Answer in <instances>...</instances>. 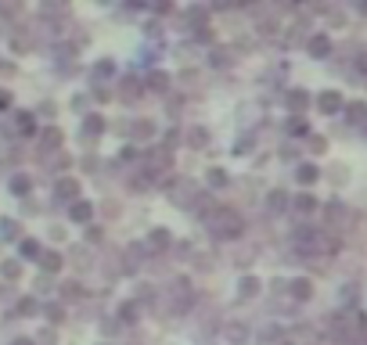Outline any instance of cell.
<instances>
[{
	"label": "cell",
	"mask_w": 367,
	"mask_h": 345,
	"mask_svg": "<svg viewBox=\"0 0 367 345\" xmlns=\"http://www.w3.org/2000/svg\"><path fill=\"white\" fill-rule=\"evenodd\" d=\"M349 112H353V119H364V115H367V108H364V104H353Z\"/></svg>",
	"instance_id": "cell-24"
},
{
	"label": "cell",
	"mask_w": 367,
	"mask_h": 345,
	"mask_svg": "<svg viewBox=\"0 0 367 345\" xmlns=\"http://www.w3.org/2000/svg\"><path fill=\"white\" fill-rule=\"evenodd\" d=\"M328 51H331V40H328V36H313V40H310V54L324 58Z\"/></svg>",
	"instance_id": "cell-5"
},
{
	"label": "cell",
	"mask_w": 367,
	"mask_h": 345,
	"mask_svg": "<svg viewBox=\"0 0 367 345\" xmlns=\"http://www.w3.org/2000/svg\"><path fill=\"white\" fill-rule=\"evenodd\" d=\"M187 140H191V147H205V144H209V133H205L202 126H194V130L187 133Z\"/></svg>",
	"instance_id": "cell-7"
},
{
	"label": "cell",
	"mask_w": 367,
	"mask_h": 345,
	"mask_svg": "<svg viewBox=\"0 0 367 345\" xmlns=\"http://www.w3.org/2000/svg\"><path fill=\"white\" fill-rule=\"evenodd\" d=\"M317 108H320V112H328V115H335V112H342V97L328 90V94H320V97H317Z\"/></svg>",
	"instance_id": "cell-3"
},
{
	"label": "cell",
	"mask_w": 367,
	"mask_h": 345,
	"mask_svg": "<svg viewBox=\"0 0 367 345\" xmlns=\"http://www.w3.org/2000/svg\"><path fill=\"white\" fill-rule=\"evenodd\" d=\"M14 345H33V342H29V338H18V342H14Z\"/></svg>",
	"instance_id": "cell-26"
},
{
	"label": "cell",
	"mask_w": 367,
	"mask_h": 345,
	"mask_svg": "<svg viewBox=\"0 0 367 345\" xmlns=\"http://www.w3.org/2000/svg\"><path fill=\"white\" fill-rule=\"evenodd\" d=\"M209 180H212V184H216V187H223V184H227V176H223L220 169H212V173H209Z\"/></svg>",
	"instance_id": "cell-22"
},
{
	"label": "cell",
	"mask_w": 367,
	"mask_h": 345,
	"mask_svg": "<svg viewBox=\"0 0 367 345\" xmlns=\"http://www.w3.org/2000/svg\"><path fill=\"white\" fill-rule=\"evenodd\" d=\"M61 266V256H54V252H47V256H43V270H58Z\"/></svg>",
	"instance_id": "cell-17"
},
{
	"label": "cell",
	"mask_w": 367,
	"mask_h": 345,
	"mask_svg": "<svg viewBox=\"0 0 367 345\" xmlns=\"http://www.w3.org/2000/svg\"><path fill=\"white\" fill-rule=\"evenodd\" d=\"M317 176H320V173H317V166H299V180H302V184H313Z\"/></svg>",
	"instance_id": "cell-11"
},
{
	"label": "cell",
	"mask_w": 367,
	"mask_h": 345,
	"mask_svg": "<svg viewBox=\"0 0 367 345\" xmlns=\"http://www.w3.org/2000/svg\"><path fill=\"white\" fill-rule=\"evenodd\" d=\"M292 291H295V298H310V280H295Z\"/></svg>",
	"instance_id": "cell-15"
},
{
	"label": "cell",
	"mask_w": 367,
	"mask_h": 345,
	"mask_svg": "<svg viewBox=\"0 0 367 345\" xmlns=\"http://www.w3.org/2000/svg\"><path fill=\"white\" fill-rule=\"evenodd\" d=\"M4 277H18V263H7L4 266Z\"/></svg>",
	"instance_id": "cell-23"
},
{
	"label": "cell",
	"mask_w": 367,
	"mask_h": 345,
	"mask_svg": "<svg viewBox=\"0 0 367 345\" xmlns=\"http://www.w3.org/2000/svg\"><path fill=\"white\" fill-rule=\"evenodd\" d=\"M7 104H11V97H7V94H0V108H7Z\"/></svg>",
	"instance_id": "cell-25"
},
{
	"label": "cell",
	"mask_w": 367,
	"mask_h": 345,
	"mask_svg": "<svg viewBox=\"0 0 367 345\" xmlns=\"http://www.w3.org/2000/svg\"><path fill=\"white\" fill-rule=\"evenodd\" d=\"M209 227H212V234H216L220 241H231V237L241 234V216L231 212V208H216V212L209 216Z\"/></svg>",
	"instance_id": "cell-1"
},
{
	"label": "cell",
	"mask_w": 367,
	"mask_h": 345,
	"mask_svg": "<svg viewBox=\"0 0 367 345\" xmlns=\"http://www.w3.org/2000/svg\"><path fill=\"white\" fill-rule=\"evenodd\" d=\"M11 191H14V194H25V191H29V176H14V180H11Z\"/></svg>",
	"instance_id": "cell-14"
},
{
	"label": "cell",
	"mask_w": 367,
	"mask_h": 345,
	"mask_svg": "<svg viewBox=\"0 0 367 345\" xmlns=\"http://www.w3.org/2000/svg\"><path fill=\"white\" fill-rule=\"evenodd\" d=\"M252 291H256V280L245 277V280H241V295H252Z\"/></svg>",
	"instance_id": "cell-21"
},
{
	"label": "cell",
	"mask_w": 367,
	"mask_h": 345,
	"mask_svg": "<svg viewBox=\"0 0 367 345\" xmlns=\"http://www.w3.org/2000/svg\"><path fill=\"white\" fill-rule=\"evenodd\" d=\"M292 241H295V248H299V252H310V256H313V252L324 248V234L313 230V227H299Z\"/></svg>",
	"instance_id": "cell-2"
},
{
	"label": "cell",
	"mask_w": 367,
	"mask_h": 345,
	"mask_svg": "<svg viewBox=\"0 0 367 345\" xmlns=\"http://www.w3.org/2000/svg\"><path fill=\"white\" fill-rule=\"evenodd\" d=\"M148 241H151V248H166V245H170V234H166V230H151Z\"/></svg>",
	"instance_id": "cell-10"
},
{
	"label": "cell",
	"mask_w": 367,
	"mask_h": 345,
	"mask_svg": "<svg viewBox=\"0 0 367 345\" xmlns=\"http://www.w3.org/2000/svg\"><path fill=\"white\" fill-rule=\"evenodd\" d=\"M292 108H295V112L306 108V94H299V90H295V94H292Z\"/></svg>",
	"instance_id": "cell-20"
},
{
	"label": "cell",
	"mask_w": 367,
	"mask_h": 345,
	"mask_svg": "<svg viewBox=\"0 0 367 345\" xmlns=\"http://www.w3.org/2000/svg\"><path fill=\"white\" fill-rule=\"evenodd\" d=\"M295 208H299V212H313V208H317V198H313V194H299V198H295Z\"/></svg>",
	"instance_id": "cell-9"
},
{
	"label": "cell",
	"mask_w": 367,
	"mask_h": 345,
	"mask_svg": "<svg viewBox=\"0 0 367 345\" xmlns=\"http://www.w3.org/2000/svg\"><path fill=\"white\" fill-rule=\"evenodd\" d=\"M148 83H151V90H166V83H170V79H166L162 72H151V76H148Z\"/></svg>",
	"instance_id": "cell-16"
},
{
	"label": "cell",
	"mask_w": 367,
	"mask_h": 345,
	"mask_svg": "<svg viewBox=\"0 0 367 345\" xmlns=\"http://www.w3.org/2000/svg\"><path fill=\"white\" fill-rule=\"evenodd\" d=\"M69 216H72L76 223H87L90 216H94V205H90V202H72V208H69Z\"/></svg>",
	"instance_id": "cell-4"
},
{
	"label": "cell",
	"mask_w": 367,
	"mask_h": 345,
	"mask_svg": "<svg viewBox=\"0 0 367 345\" xmlns=\"http://www.w3.org/2000/svg\"><path fill=\"white\" fill-rule=\"evenodd\" d=\"M14 126H18V133H33L36 130V119L29 112H18V119H14Z\"/></svg>",
	"instance_id": "cell-6"
},
{
	"label": "cell",
	"mask_w": 367,
	"mask_h": 345,
	"mask_svg": "<svg viewBox=\"0 0 367 345\" xmlns=\"http://www.w3.org/2000/svg\"><path fill=\"white\" fill-rule=\"evenodd\" d=\"M83 130H87V133H101V130H104V123H101V115H90L87 123H83Z\"/></svg>",
	"instance_id": "cell-13"
},
{
	"label": "cell",
	"mask_w": 367,
	"mask_h": 345,
	"mask_svg": "<svg viewBox=\"0 0 367 345\" xmlns=\"http://www.w3.org/2000/svg\"><path fill=\"white\" fill-rule=\"evenodd\" d=\"M58 137H61L58 130H47V133H43V147H54V144H58Z\"/></svg>",
	"instance_id": "cell-19"
},
{
	"label": "cell",
	"mask_w": 367,
	"mask_h": 345,
	"mask_svg": "<svg viewBox=\"0 0 367 345\" xmlns=\"http://www.w3.org/2000/svg\"><path fill=\"white\" fill-rule=\"evenodd\" d=\"M284 208V191H270V212H281Z\"/></svg>",
	"instance_id": "cell-12"
},
{
	"label": "cell",
	"mask_w": 367,
	"mask_h": 345,
	"mask_svg": "<svg viewBox=\"0 0 367 345\" xmlns=\"http://www.w3.org/2000/svg\"><path fill=\"white\" fill-rule=\"evenodd\" d=\"M76 194H80L76 180H61V184H58V198H76Z\"/></svg>",
	"instance_id": "cell-8"
},
{
	"label": "cell",
	"mask_w": 367,
	"mask_h": 345,
	"mask_svg": "<svg viewBox=\"0 0 367 345\" xmlns=\"http://www.w3.org/2000/svg\"><path fill=\"white\" fill-rule=\"evenodd\" d=\"M22 256H33V259H36V256H40V245H36V241H22Z\"/></svg>",
	"instance_id": "cell-18"
}]
</instances>
